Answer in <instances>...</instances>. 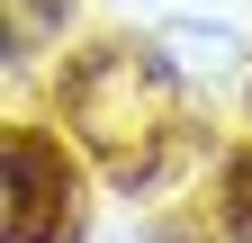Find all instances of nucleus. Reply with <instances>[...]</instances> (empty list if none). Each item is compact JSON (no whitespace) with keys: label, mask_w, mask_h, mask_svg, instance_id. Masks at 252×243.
<instances>
[{"label":"nucleus","mask_w":252,"mask_h":243,"mask_svg":"<svg viewBox=\"0 0 252 243\" xmlns=\"http://www.w3.org/2000/svg\"><path fill=\"white\" fill-rule=\"evenodd\" d=\"M162 54H171V72H189V81H225L243 63V36L225 18H171L162 27Z\"/></svg>","instance_id":"obj_1"}]
</instances>
